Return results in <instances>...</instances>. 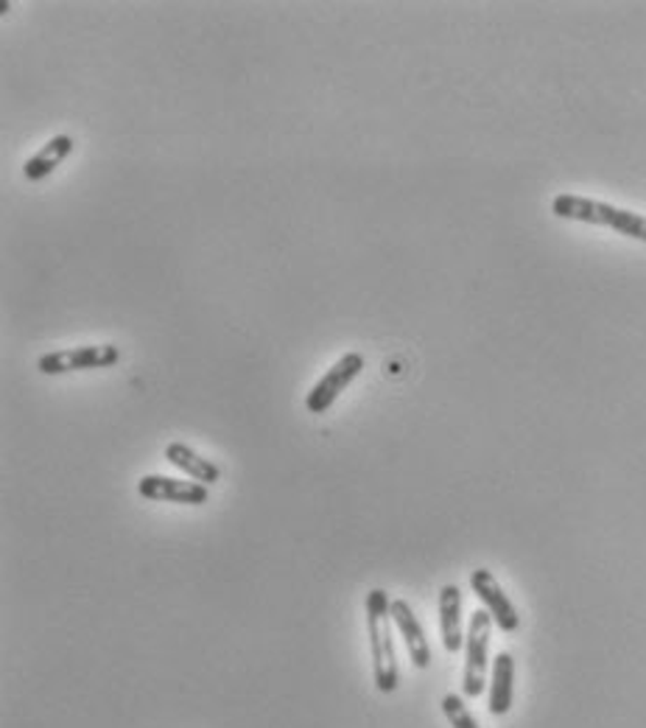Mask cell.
I'll list each match as a JSON object with an SVG mask.
<instances>
[{
  "label": "cell",
  "mask_w": 646,
  "mask_h": 728,
  "mask_svg": "<svg viewBox=\"0 0 646 728\" xmlns=\"http://www.w3.org/2000/svg\"><path fill=\"white\" fill-rule=\"evenodd\" d=\"M389 594L383 589H373L367 594V636L369 651H373V676L375 687L383 695H392L401 683V672H398V656H394L392 642V614H389Z\"/></svg>",
  "instance_id": "obj_1"
},
{
  "label": "cell",
  "mask_w": 646,
  "mask_h": 728,
  "mask_svg": "<svg viewBox=\"0 0 646 728\" xmlns=\"http://www.w3.org/2000/svg\"><path fill=\"white\" fill-rule=\"evenodd\" d=\"M551 214H554L557 219L601 225V228H610L621 235H630V239L646 241V216L615 208V205H608V202L588 199V196L576 194H557L554 199H551Z\"/></svg>",
  "instance_id": "obj_2"
},
{
  "label": "cell",
  "mask_w": 646,
  "mask_h": 728,
  "mask_svg": "<svg viewBox=\"0 0 646 728\" xmlns=\"http://www.w3.org/2000/svg\"><path fill=\"white\" fill-rule=\"evenodd\" d=\"M492 617L487 611H473L465 636V672H462V695L478 697L485 692L487 667H490V631Z\"/></svg>",
  "instance_id": "obj_3"
},
{
  "label": "cell",
  "mask_w": 646,
  "mask_h": 728,
  "mask_svg": "<svg viewBox=\"0 0 646 728\" xmlns=\"http://www.w3.org/2000/svg\"><path fill=\"white\" fill-rule=\"evenodd\" d=\"M364 364L367 362H364L362 353L356 351H350L344 353L342 359H337L333 367H330V371L310 387L308 396H305V410H308L310 415H325V412L337 403V398L348 390L350 384L362 376Z\"/></svg>",
  "instance_id": "obj_4"
},
{
  "label": "cell",
  "mask_w": 646,
  "mask_h": 728,
  "mask_svg": "<svg viewBox=\"0 0 646 728\" xmlns=\"http://www.w3.org/2000/svg\"><path fill=\"white\" fill-rule=\"evenodd\" d=\"M121 359V351L115 345H85V348H68V351H53L39 356L37 371L42 376H65L76 371H103L112 367Z\"/></svg>",
  "instance_id": "obj_5"
},
{
  "label": "cell",
  "mask_w": 646,
  "mask_h": 728,
  "mask_svg": "<svg viewBox=\"0 0 646 728\" xmlns=\"http://www.w3.org/2000/svg\"><path fill=\"white\" fill-rule=\"evenodd\" d=\"M471 589L482 605H485V611L490 614L492 622L501 628L504 633H515L521 628V617H517L515 605L510 603V597L504 594L501 583L496 580V574L490 569H476L471 572Z\"/></svg>",
  "instance_id": "obj_6"
},
{
  "label": "cell",
  "mask_w": 646,
  "mask_h": 728,
  "mask_svg": "<svg viewBox=\"0 0 646 728\" xmlns=\"http://www.w3.org/2000/svg\"><path fill=\"white\" fill-rule=\"evenodd\" d=\"M137 494L149 501H174V505H205L210 490L199 482L176 480V476L149 474L137 482Z\"/></svg>",
  "instance_id": "obj_7"
},
{
  "label": "cell",
  "mask_w": 646,
  "mask_h": 728,
  "mask_svg": "<svg viewBox=\"0 0 646 728\" xmlns=\"http://www.w3.org/2000/svg\"><path fill=\"white\" fill-rule=\"evenodd\" d=\"M389 614H392L394 628L401 631L403 642H406L409 658H412L414 667H417V670H428V667H431V644H428L426 631H423L417 614L412 611L409 599H392Z\"/></svg>",
  "instance_id": "obj_8"
},
{
  "label": "cell",
  "mask_w": 646,
  "mask_h": 728,
  "mask_svg": "<svg viewBox=\"0 0 646 728\" xmlns=\"http://www.w3.org/2000/svg\"><path fill=\"white\" fill-rule=\"evenodd\" d=\"M440 633L442 647L448 653H460L465 644V633H462V592L460 585H442L440 589Z\"/></svg>",
  "instance_id": "obj_9"
},
{
  "label": "cell",
  "mask_w": 646,
  "mask_h": 728,
  "mask_svg": "<svg viewBox=\"0 0 646 728\" xmlns=\"http://www.w3.org/2000/svg\"><path fill=\"white\" fill-rule=\"evenodd\" d=\"M73 149H76V141L71 135H53L37 155L28 157L26 166H23V177L32 182L46 180V177H51L59 166L65 163L68 157L73 155Z\"/></svg>",
  "instance_id": "obj_10"
},
{
  "label": "cell",
  "mask_w": 646,
  "mask_h": 728,
  "mask_svg": "<svg viewBox=\"0 0 646 728\" xmlns=\"http://www.w3.org/2000/svg\"><path fill=\"white\" fill-rule=\"evenodd\" d=\"M166 460H169L174 469H180L185 476H191L194 482L207 485V488L221 480L219 465L205 460L202 454H196V451L191 449V446H185V442H169V446H166Z\"/></svg>",
  "instance_id": "obj_11"
},
{
  "label": "cell",
  "mask_w": 646,
  "mask_h": 728,
  "mask_svg": "<svg viewBox=\"0 0 646 728\" xmlns=\"http://www.w3.org/2000/svg\"><path fill=\"white\" fill-rule=\"evenodd\" d=\"M512 681H515V658L510 653H498L492 658L490 676V712L496 717H504L512 709Z\"/></svg>",
  "instance_id": "obj_12"
},
{
  "label": "cell",
  "mask_w": 646,
  "mask_h": 728,
  "mask_svg": "<svg viewBox=\"0 0 646 728\" xmlns=\"http://www.w3.org/2000/svg\"><path fill=\"white\" fill-rule=\"evenodd\" d=\"M442 715L448 717L451 728H482L476 717H473V712L465 706L462 695H456V692L442 697Z\"/></svg>",
  "instance_id": "obj_13"
}]
</instances>
